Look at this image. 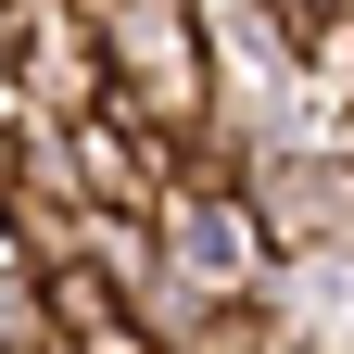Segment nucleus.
Instances as JSON below:
<instances>
[{"label": "nucleus", "mask_w": 354, "mask_h": 354, "mask_svg": "<svg viewBox=\"0 0 354 354\" xmlns=\"http://www.w3.org/2000/svg\"><path fill=\"white\" fill-rule=\"evenodd\" d=\"M102 26V64H114V114L152 127L177 152L190 127L215 114V51H203V0H88Z\"/></svg>", "instance_id": "f257e3e1"}, {"label": "nucleus", "mask_w": 354, "mask_h": 354, "mask_svg": "<svg viewBox=\"0 0 354 354\" xmlns=\"http://www.w3.org/2000/svg\"><path fill=\"white\" fill-rule=\"evenodd\" d=\"M152 266L177 291H203V304H253L266 291V215L241 177H165V203H152Z\"/></svg>", "instance_id": "f03ea898"}, {"label": "nucleus", "mask_w": 354, "mask_h": 354, "mask_svg": "<svg viewBox=\"0 0 354 354\" xmlns=\"http://www.w3.org/2000/svg\"><path fill=\"white\" fill-rule=\"evenodd\" d=\"M241 190H253V215H266V253H354V165H329L317 140H266L253 165H241Z\"/></svg>", "instance_id": "7ed1b4c3"}, {"label": "nucleus", "mask_w": 354, "mask_h": 354, "mask_svg": "<svg viewBox=\"0 0 354 354\" xmlns=\"http://www.w3.org/2000/svg\"><path fill=\"white\" fill-rule=\"evenodd\" d=\"M266 317L304 354H354V253H291L266 266Z\"/></svg>", "instance_id": "20e7f679"}, {"label": "nucleus", "mask_w": 354, "mask_h": 354, "mask_svg": "<svg viewBox=\"0 0 354 354\" xmlns=\"http://www.w3.org/2000/svg\"><path fill=\"white\" fill-rule=\"evenodd\" d=\"M304 102H354V0L304 26Z\"/></svg>", "instance_id": "39448f33"}, {"label": "nucleus", "mask_w": 354, "mask_h": 354, "mask_svg": "<svg viewBox=\"0 0 354 354\" xmlns=\"http://www.w3.org/2000/svg\"><path fill=\"white\" fill-rule=\"evenodd\" d=\"M64 342H76V354H165V342H152L140 317H127V304H114V317H102V329H64Z\"/></svg>", "instance_id": "423d86ee"}, {"label": "nucleus", "mask_w": 354, "mask_h": 354, "mask_svg": "<svg viewBox=\"0 0 354 354\" xmlns=\"http://www.w3.org/2000/svg\"><path fill=\"white\" fill-rule=\"evenodd\" d=\"M13 177H26V127L0 114V203H13Z\"/></svg>", "instance_id": "0eeeda50"}, {"label": "nucleus", "mask_w": 354, "mask_h": 354, "mask_svg": "<svg viewBox=\"0 0 354 354\" xmlns=\"http://www.w3.org/2000/svg\"><path fill=\"white\" fill-rule=\"evenodd\" d=\"M266 13H279V26L304 38V26H317V13H342V0H266Z\"/></svg>", "instance_id": "6e6552de"}, {"label": "nucleus", "mask_w": 354, "mask_h": 354, "mask_svg": "<svg viewBox=\"0 0 354 354\" xmlns=\"http://www.w3.org/2000/svg\"><path fill=\"white\" fill-rule=\"evenodd\" d=\"M38 354H76V342H64V329H51V342H38Z\"/></svg>", "instance_id": "1a4fd4ad"}, {"label": "nucleus", "mask_w": 354, "mask_h": 354, "mask_svg": "<svg viewBox=\"0 0 354 354\" xmlns=\"http://www.w3.org/2000/svg\"><path fill=\"white\" fill-rule=\"evenodd\" d=\"M266 354H304V342H266Z\"/></svg>", "instance_id": "9d476101"}]
</instances>
